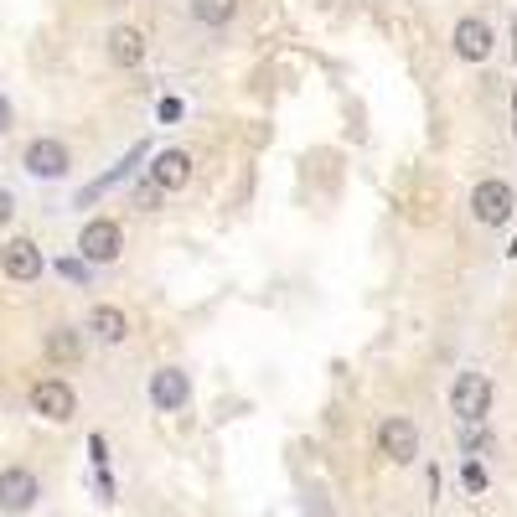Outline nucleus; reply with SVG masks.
I'll use <instances>...</instances> for the list:
<instances>
[{"instance_id": "nucleus-8", "label": "nucleus", "mask_w": 517, "mask_h": 517, "mask_svg": "<svg viewBox=\"0 0 517 517\" xmlns=\"http://www.w3.org/2000/svg\"><path fill=\"white\" fill-rule=\"evenodd\" d=\"M378 455H383V461H393V466L419 461V430H414V419L388 414V419L378 424Z\"/></svg>"}, {"instance_id": "nucleus-15", "label": "nucleus", "mask_w": 517, "mask_h": 517, "mask_svg": "<svg viewBox=\"0 0 517 517\" xmlns=\"http://www.w3.org/2000/svg\"><path fill=\"white\" fill-rule=\"evenodd\" d=\"M238 6L243 0H192V21L202 26V32H228V26L238 21Z\"/></svg>"}, {"instance_id": "nucleus-19", "label": "nucleus", "mask_w": 517, "mask_h": 517, "mask_svg": "<svg viewBox=\"0 0 517 517\" xmlns=\"http://www.w3.org/2000/svg\"><path fill=\"white\" fill-rule=\"evenodd\" d=\"M461 486H471V492H486V471L476 461H461Z\"/></svg>"}, {"instance_id": "nucleus-16", "label": "nucleus", "mask_w": 517, "mask_h": 517, "mask_svg": "<svg viewBox=\"0 0 517 517\" xmlns=\"http://www.w3.org/2000/svg\"><path fill=\"white\" fill-rule=\"evenodd\" d=\"M140 161H145V145H135V150H130V156H125V161H119V166H109V171H104L99 181H88V187L78 192V207H88V202H94V197H104L109 187H119V181H125V176H130V171H135Z\"/></svg>"}, {"instance_id": "nucleus-4", "label": "nucleus", "mask_w": 517, "mask_h": 517, "mask_svg": "<svg viewBox=\"0 0 517 517\" xmlns=\"http://www.w3.org/2000/svg\"><path fill=\"white\" fill-rule=\"evenodd\" d=\"M21 171L37 176V181H63L73 171V150L63 140H52V135H37L32 145L21 150Z\"/></svg>"}, {"instance_id": "nucleus-6", "label": "nucleus", "mask_w": 517, "mask_h": 517, "mask_svg": "<svg viewBox=\"0 0 517 517\" xmlns=\"http://www.w3.org/2000/svg\"><path fill=\"white\" fill-rule=\"evenodd\" d=\"M0 275H6L11 285H37L47 275V259L32 238H6L0 243Z\"/></svg>"}, {"instance_id": "nucleus-18", "label": "nucleus", "mask_w": 517, "mask_h": 517, "mask_svg": "<svg viewBox=\"0 0 517 517\" xmlns=\"http://www.w3.org/2000/svg\"><path fill=\"white\" fill-rule=\"evenodd\" d=\"M57 275L73 280V285H88V280H94V264H88V259H63V264H57Z\"/></svg>"}, {"instance_id": "nucleus-11", "label": "nucleus", "mask_w": 517, "mask_h": 517, "mask_svg": "<svg viewBox=\"0 0 517 517\" xmlns=\"http://www.w3.org/2000/svg\"><path fill=\"white\" fill-rule=\"evenodd\" d=\"M192 150H181V145H166V150H156V156H150V181H156V187H166V192H181L192 181Z\"/></svg>"}, {"instance_id": "nucleus-20", "label": "nucleus", "mask_w": 517, "mask_h": 517, "mask_svg": "<svg viewBox=\"0 0 517 517\" xmlns=\"http://www.w3.org/2000/svg\"><path fill=\"white\" fill-rule=\"evenodd\" d=\"M181 114H187V104H181V99H161V104H156V119H161V125H176Z\"/></svg>"}, {"instance_id": "nucleus-10", "label": "nucleus", "mask_w": 517, "mask_h": 517, "mask_svg": "<svg viewBox=\"0 0 517 517\" xmlns=\"http://www.w3.org/2000/svg\"><path fill=\"white\" fill-rule=\"evenodd\" d=\"M42 502V481L37 471H26V466H6L0 471V512H32Z\"/></svg>"}, {"instance_id": "nucleus-12", "label": "nucleus", "mask_w": 517, "mask_h": 517, "mask_svg": "<svg viewBox=\"0 0 517 517\" xmlns=\"http://www.w3.org/2000/svg\"><path fill=\"white\" fill-rule=\"evenodd\" d=\"M104 52H109V63H114V68H125V73H135V68L145 63V52H150V42H145V32H140V26H130V21H119V26H109V42H104Z\"/></svg>"}, {"instance_id": "nucleus-22", "label": "nucleus", "mask_w": 517, "mask_h": 517, "mask_svg": "<svg viewBox=\"0 0 517 517\" xmlns=\"http://www.w3.org/2000/svg\"><path fill=\"white\" fill-rule=\"evenodd\" d=\"M11 218H16V197H11L6 187H0V228H6Z\"/></svg>"}, {"instance_id": "nucleus-2", "label": "nucleus", "mask_w": 517, "mask_h": 517, "mask_svg": "<svg viewBox=\"0 0 517 517\" xmlns=\"http://www.w3.org/2000/svg\"><path fill=\"white\" fill-rule=\"evenodd\" d=\"M450 414L461 419V424H481L486 414H492V378L466 368V373H455L450 383Z\"/></svg>"}, {"instance_id": "nucleus-3", "label": "nucleus", "mask_w": 517, "mask_h": 517, "mask_svg": "<svg viewBox=\"0 0 517 517\" xmlns=\"http://www.w3.org/2000/svg\"><path fill=\"white\" fill-rule=\"evenodd\" d=\"M119 254H125V228L114 218H88L78 228V259H88L99 269V264H114Z\"/></svg>"}, {"instance_id": "nucleus-9", "label": "nucleus", "mask_w": 517, "mask_h": 517, "mask_svg": "<svg viewBox=\"0 0 517 517\" xmlns=\"http://www.w3.org/2000/svg\"><path fill=\"white\" fill-rule=\"evenodd\" d=\"M150 404H156L161 414H181V409L192 404V373L187 368H171V362H166V368H156V373H150Z\"/></svg>"}, {"instance_id": "nucleus-7", "label": "nucleus", "mask_w": 517, "mask_h": 517, "mask_svg": "<svg viewBox=\"0 0 517 517\" xmlns=\"http://www.w3.org/2000/svg\"><path fill=\"white\" fill-rule=\"evenodd\" d=\"M450 52L461 57V63L476 68V63H486V57L497 52V32H492L481 16H461V21L450 26Z\"/></svg>"}, {"instance_id": "nucleus-17", "label": "nucleus", "mask_w": 517, "mask_h": 517, "mask_svg": "<svg viewBox=\"0 0 517 517\" xmlns=\"http://www.w3.org/2000/svg\"><path fill=\"white\" fill-rule=\"evenodd\" d=\"M166 197H171V192H166V187H156V181L145 176L140 187L130 192V207H140V212H161V202H166Z\"/></svg>"}, {"instance_id": "nucleus-1", "label": "nucleus", "mask_w": 517, "mask_h": 517, "mask_svg": "<svg viewBox=\"0 0 517 517\" xmlns=\"http://www.w3.org/2000/svg\"><path fill=\"white\" fill-rule=\"evenodd\" d=\"M466 212H471V223L486 228V233H497L512 223V212H517V192H512V181L507 176H481L471 197H466Z\"/></svg>"}, {"instance_id": "nucleus-23", "label": "nucleus", "mask_w": 517, "mask_h": 517, "mask_svg": "<svg viewBox=\"0 0 517 517\" xmlns=\"http://www.w3.org/2000/svg\"><path fill=\"white\" fill-rule=\"evenodd\" d=\"M507 254H512V259H517V238H512V249H507Z\"/></svg>"}, {"instance_id": "nucleus-13", "label": "nucleus", "mask_w": 517, "mask_h": 517, "mask_svg": "<svg viewBox=\"0 0 517 517\" xmlns=\"http://www.w3.org/2000/svg\"><path fill=\"white\" fill-rule=\"evenodd\" d=\"M83 331H88V337H94L99 347H119V342H130V316L104 300V306H94V311H88Z\"/></svg>"}, {"instance_id": "nucleus-14", "label": "nucleus", "mask_w": 517, "mask_h": 517, "mask_svg": "<svg viewBox=\"0 0 517 517\" xmlns=\"http://www.w3.org/2000/svg\"><path fill=\"white\" fill-rule=\"evenodd\" d=\"M83 347H88V331H78V326H47V337H42V352L57 362V368L83 362Z\"/></svg>"}, {"instance_id": "nucleus-5", "label": "nucleus", "mask_w": 517, "mask_h": 517, "mask_svg": "<svg viewBox=\"0 0 517 517\" xmlns=\"http://www.w3.org/2000/svg\"><path fill=\"white\" fill-rule=\"evenodd\" d=\"M26 404H32V414L47 419V424H68L78 414V393L63 378H37L32 393H26Z\"/></svg>"}, {"instance_id": "nucleus-21", "label": "nucleus", "mask_w": 517, "mask_h": 517, "mask_svg": "<svg viewBox=\"0 0 517 517\" xmlns=\"http://www.w3.org/2000/svg\"><path fill=\"white\" fill-rule=\"evenodd\" d=\"M11 125H16V109H11V99H6V94H0V140L11 135Z\"/></svg>"}]
</instances>
